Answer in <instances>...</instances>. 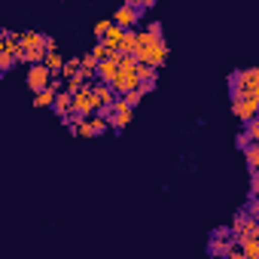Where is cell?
<instances>
[{
  "mask_svg": "<svg viewBox=\"0 0 259 259\" xmlns=\"http://www.w3.org/2000/svg\"><path fill=\"white\" fill-rule=\"evenodd\" d=\"M138 19H141V13H138V10H132L128 4H122V7H119V10L113 13V19H110V22L128 31V28H135V25H138Z\"/></svg>",
  "mask_w": 259,
  "mask_h": 259,
  "instance_id": "cell-9",
  "label": "cell"
},
{
  "mask_svg": "<svg viewBox=\"0 0 259 259\" xmlns=\"http://www.w3.org/2000/svg\"><path fill=\"white\" fill-rule=\"evenodd\" d=\"M122 98H125V101H128V104H132V107H138V104H141V101H144V89H141V85H138V89H132V92H125V95H122Z\"/></svg>",
  "mask_w": 259,
  "mask_h": 259,
  "instance_id": "cell-26",
  "label": "cell"
},
{
  "mask_svg": "<svg viewBox=\"0 0 259 259\" xmlns=\"http://www.w3.org/2000/svg\"><path fill=\"white\" fill-rule=\"evenodd\" d=\"M0 52L16 55V52H19V34H13V31H0Z\"/></svg>",
  "mask_w": 259,
  "mask_h": 259,
  "instance_id": "cell-15",
  "label": "cell"
},
{
  "mask_svg": "<svg viewBox=\"0 0 259 259\" xmlns=\"http://www.w3.org/2000/svg\"><path fill=\"white\" fill-rule=\"evenodd\" d=\"M73 113H79V116H89V113H95L98 110V98H95V92H92V85H82V89H76L73 92V107H70Z\"/></svg>",
  "mask_w": 259,
  "mask_h": 259,
  "instance_id": "cell-7",
  "label": "cell"
},
{
  "mask_svg": "<svg viewBox=\"0 0 259 259\" xmlns=\"http://www.w3.org/2000/svg\"><path fill=\"white\" fill-rule=\"evenodd\" d=\"M49 79H52V70H49L43 61H37V64H31V67H28V76H25V82H28V89H31V92H40V89H46V85H49Z\"/></svg>",
  "mask_w": 259,
  "mask_h": 259,
  "instance_id": "cell-8",
  "label": "cell"
},
{
  "mask_svg": "<svg viewBox=\"0 0 259 259\" xmlns=\"http://www.w3.org/2000/svg\"><path fill=\"white\" fill-rule=\"evenodd\" d=\"M244 125H247V128H244V135L238 138V147H247V144L259 141V122H256V116H253V119H247Z\"/></svg>",
  "mask_w": 259,
  "mask_h": 259,
  "instance_id": "cell-14",
  "label": "cell"
},
{
  "mask_svg": "<svg viewBox=\"0 0 259 259\" xmlns=\"http://www.w3.org/2000/svg\"><path fill=\"white\" fill-rule=\"evenodd\" d=\"M256 110H259V95H238V98H232V113H235V119L247 122V119L256 116Z\"/></svg>",
  "mask_w": 259,
  "mask_h": 259,
  "instance_id": "cell-6",
  "label": "cell"
},
{
  "mask_svg": "<svg viewBox=\"0 0 259 259\" xmlns=\"http://www.w3.org/2000/svg\"><path fill=\"white\" fill-rule=\"evenodd\" d=\"M43 55H46V34L19 31V52H16V61L37 64V61H43Z\"/></svg>",
  "mask_w": 259,
  "mask_h": 259,
  "instance_id": "cell-1",
  "label": "cell"
},
{
  "mask_svg": "<svg viewBox=\"0 0 259 259\" xmlns=\"http://www.w3.org/2000/svg\"><path fill=\"white\" fill-rule=\"evenodd\" d=\"M95 67H98V58H95L92 52H85V55L79 58V70L89 76V82H92V76H95Z\"/></svg>",
  "mask_w": 259,
  "mask_h": 259,
  "instance_id": "cell-24",
  "label": "cell"
},
{
  "mask_svg": "<svg viewBox=\"0 0 259 259\" xmlns=\"http://www.w3.org/2000/svg\"><path fill=\"white\" fill-rule=\"evenodd\" d=\"M241 244V250H244V259H259V235L256 238H244V241H238Z\"/></svg>",
  "mask_w": 259,
  "mask_h": 259,
  "instance_id": "cell-22",
  "label": "cell"
},
{
  "mask_svg": "<svg viewBox=\"0 0 259 259\" xmlns=\"http://www.w3.org/2000/svg\"><path fill=\"white\" fill-rule=\"evenodd\" d=\"M52 101H55V92L46 85V89H40V92H34V107L37 110H43V107H52Z\"/></svg>",
  "mask_w": 259,
  "mask_h": 259,
  "instance_id": "cell-21",
  "label": "cell"
},
{
  "mask_svg": "<svg viewBox=\"0 0 259 259\" xmlns=\"http://www.w3.org/2000/svg\"><path fill=\"white\" fill-rule=\"evenodd\" d=\"M244 159H247V168H250V171L259 168V144H256V141L244 147Z\"/></svg>",
  "mask_w": 259,
  "mask_h": 259,
  "instance_id": "cell-23",
  "label": "cell"
},
{
  "mask_svg": "<svg viewBox=\"0 0 259 259\" xmlns=\"http://www.w3.org/2000/svg\"><path fill=\"white\" fill-rule=\"evenodd\" d=\"M110 25H113V22H110V19H101V22H95V37H98V40H101V37H104V34H107V28H110Z\"/></svg>",
  "mask_w": 259,
  "mask_h": 259,
  "instance_id": "cell-28",
  "label": "cell"
},
{
  "mask_svg": "<svg viewBox=\"0 0 259 259\" xmlns=\"http://www.w3.org/2000/svg\"><path fill=\"white\" fill-rule=\"evenodd\" d=\"M229 92H232V98H238V95H259V70L256 67L235 70L229 76Z\"/></svg>",
  "mask_w": 259,
  "mask_h": 259,
  "instance_id": "cell-3",
  "label": "cell"
},
{
  "mask_svg": "<svg viewBox=\"0 0 259 259\" xmlns=\"http://www.w3.org/2000/svg\"><path fill=\"white\" fill-rule=\"evenodd\" d=\"M101 113H104V116H107V122H110V132H122V128H125L128 122H132L135 107L128 104L122 95H116L110 107H101Z\"/></svg>",
  "mask_w": 259,
  "mask_h": 259,
  "instance_id": "cell-2",
  "label": "cell"
},
{
  "mask_svg": "<svg viewBox=\"0 0 259 259\" xmlns=\"http://www.w3.org/2000/svg\"><path fill=\"white\" fill-rule=\"evenodd\" d=\"M125 4L132 7V10H138V13H144V0H125Z\"/></svg>",
  "mask_w": 259,
  "mask_h": 259,
  "instance_id": "cell-29",
  "label": "cell"
},
{
  "mask_svg": "<svg viewBox=\"0 0 259 259\" xmlns=\"http://www.w3.org/2000/svg\"><path fill=\"white\" fill-rule=\"evenodd\" d=\"M116 64H119V52H113L110 58H101L98 67H95V76L110 85V79H113V73H116Z\"/></svg>",
  "mask_w": 259,
  "mask_h": 259,
  "instance_id": "cell-11",
  "label": "cell"
},
{
  "mask_svg": "<svg viewBox=\"0 0 259 259\" xmlns=\"http://www.w3.org/2000/svg\"><path fill=\"white\" fill-rule=\"evenodd\" d=\"M82 85H89V76L82 73V70H76V73H70V76H64V89L73 95L76 89H82Z\"/></svg>",
  "mask_w": 259,
  "mask_h": 259,
  "instance_id": "cell-20",
  "label": "cell"
},
{
  "mask_svg": "<svg viewBox=\"0 0 259 259\" xmlns=\"http://www.w3.org/2000/svg\"><path fill=\"white\" fill-rule=\"evenodd\" d=\"M168 55H171V49H168V43H165V40L150 43V46H138V49H135V58H138V61H144V64H153V67H165Z\"/></svg>",
  "mask_w": 259,
  "mask_h": 259,
  "instance_id": "cell-4",
  "label": "cell"
},
{
  "mask_svg": "<svg viewBox=\"0 0 259 259\" xmlns=\"http://www.w3.org/2000/svg\"><path fill=\"white\" fill-rule=\"evenodd\" d=\"M135 73H138V82H156V73H159V67L138 61V64H135Z\"/></svg>",
  "mask_w": 259,
  "mask_h": 259,
  "instance_id": "cell-18",
  "label": "cell"
},
{
  "mask_svg": "<svg viewBox=\"0 0 259 259\" xmlns=\"http://www.w3.org/2000/svg\"><path fill=\"white\" fill-rule=\"evenodd\" d=\"M70 107H73V95L67 92V89H61V92H55V101H52V110L64 119L67 113H70Z\"/></svg>",
  "mask_w": 259,
  "mask_h": 259,
  "instance_id": "cell-13",
  "label": "cell"
},
{
  "mask_svg": "<svg viewBox=\"0 0 259 259\" xmlns=\"http://www.w3.org/2000/svg\"><path fill=\"white\" fill-rule=\"evenodd\" d=\"M232 232V241H244V238H256L259 235V220L253 213H238L229 226Z\"/></svg>",
  "mask_w": 259,
  "mask_h": 259,
  "instance_id": "cell-5",
  "label": "cell"
},
{
  "mask_svg": "<svg viewBox=\"0 0 259 259\" xmlns=\"http://www.w3.org/2000/svg\"><path fill=\"white\" fill-rule=\"evenodd\" d=\"M89 85H92V92H95V98H98V110H101V107H110V104H113L116 92H113V89H110L107 82H101V79H98V82H89Z\"/></svg>",
  "mask_w": 259,
  "mask_h": 259,
  "instance_id": "cell-12",
  "label": "cell"
},
{
  "mask_svg": "<svg viewBox=\"0 0 259 259\" xmlns=\"http://www.w3.org/2000/svg\"><path fill=\"white\" fill-rule=\"evenodd\" d=\"M89 52H92V55H95V58H98V61H101V58H110V55H113V52H116V49H110V46H107V43H104V40H98V43H95V46H92V49H89Z\"/></svg>",
  "mask_w": 259,
  "mask_h": 259,
  "instance_id": "cell-25",
  "label": "cell"
},
{
  "mask_svg": "<svg viewBox=\"0 0 259 259\" xmlns=\"http://www.w3.org/2000/svg\"><path fill=\"white\" fill-rule=\"evenodd\" d=\"M46 49H58V40L55 37H46Z\"/></svg>",
  "mask_w": 259,
  "mask_h": 259,
  "instance_id": "cell-30",
  "label": "cell"
},
{
  "mask_svg": "<svg viewBox=\"0 0 259 259\" xmlns=\"http://www.w3.org/2000/svg\"><path fill=\"white\" fill-rule=\"evenodd\" d=\"M229 244H232V232H229V229H217V232H213V241L207 244V253H210V256H226Z\"/></svg>",
  "mask_w": 259,
  "mask_h": 259,
  "instance_id": "cell-10",
  "label": "cell"
},
{
  "mask_svg": "<svg viewBox=\"0 0 259 259\" xmlns=\"http://www.w3.org/2000/svg\"><path fill=\"white\" fill-rule=\"evenodd\" d=\"M135 49H138V31H132V28H128L116 52H122V55H135Z\"/></svg>",
  "mask_w": 259,
  "mask_h": 259,
  "instance_id": "cell-16",
  "label": "cell"
},
{
  "mask_svg": "<svg viewBox=\"0 0 259 259\" xmlns=\"http://www.w3.org/2000/svg\"><path fill=\"white\" fill-rule=\"evenodd\" d=\"M43 64H46V67H49V70L58 76V73H61V64H64V58L58 55V49H46V55H43Z\"/></svg>",
  "mask_w": 259,
  "mask_h": 259,
  "instance_id": "cell-19",
  "label": "cell"
},
{
  "mask_svg": "<svg viewBox=\"0 0 259 259\" xmlns=\"http://www.w3.org/2000/svg\"><path fill=\"white\" fill-rule=\"evenodd\" d=\"M13 64H16V55H10V52H0V73L13 70Z\"/></svg>",
  "mask_w": 259,
  "mask_h": 259,
  "instance_id": "cell-27",
  "label": "cell"
},
{
  "mask_svg": "<svg viewBox=\"0 0 259 259\" xmlns=\"http://www.w3.org/2000/svg\"><path fill=\"white\" fill-rule=\"evenodd\" d=\"M156 7V0H144V10H153Z\"/></svg>",
  "mask_w": 259,
  "mask_h": 259,
  "instance_id": "cell-31",
  "label": "cell"
},
{
  "mask_svg": "<svg viewBox=\"0 0 259 259\" xmlns=\"http://www.w3.org/2000/svg\"><path fill=\"white\" fill-rule=\"evenodd\" d=\"M122 37H125V28H119V25H110V28H107V34H104L101 40H104V43H107L110 49H119Z\"/></svg>",
  "mask_w": 259,
  "mask_h": 259,
  "instance_id": "cell-17",
  "label": "cell"
}]
</instances>
